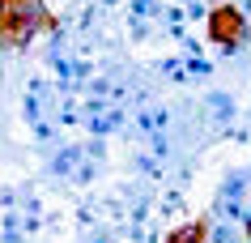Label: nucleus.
<instances>
[{
  "mask_svg": "<svg viewBox=\"0 0 251 243\" xmlns=\"http://www.w3.org/2000/svg\"><path fill=\"white\" fill-rule=\"evenodd\" d=\"M166 243H204V222H187V226L171 230V239Z\"/></svg>",
  "mask_w": 251,
  "mask_h": 243,
  "instance_id": "obj_2",
  "label": "nucleus"
},
{
  "mask_svg": "<svg viewBox=\"0 0 251 243\" xmlns=\"http://www.w3.org/2000/svg\"><path fill=\"white\" fill-rule=\"evenodd\" d=\"M204 30H209V43H217V47H238L247 39V17L234 4H213Z\"/></svg>",
  "mask_w": 251,
  "mask_h": 243,
  "instance_id": "obj_1",
  "label": "nucleus"
}]
</instances>
